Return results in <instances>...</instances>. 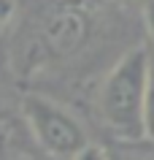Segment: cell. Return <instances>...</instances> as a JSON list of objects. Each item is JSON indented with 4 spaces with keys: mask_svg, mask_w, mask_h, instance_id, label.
<instances>
[{
    "mask_svg": "<svg viewBox=\"0 0 154 160\" xmlns=\"http://www.w3.org/2000/svg\"><path fill=\"white\" fill-rule=\"evenodd\" d=\"M73 160H105V149L97 147V144H86V147L78 152Z\"/></svg>",
    "mask_w": 154,
    "mask_h": 160,
    "instance_id": "8",
    "label": "cell"
},
{
    "mask_svg": "<svg viewBox=\"0 0 154 160\" xmlns=\"http://www.w3.org/2000/svg\"><path fill=\"white\" fill-rule=\"evenodd\" d=\"M22 119H25L30 136L49 155L60 160H73L89 144L84 125L65 106H60L46 95L38 92L25 95L22 98Z\"/></svg>",
    "mask_w": 154,
    "mask_h": 160,
    "instance_id": "2",
    "label": "cell"
},
{
    "mask_svg": "<svg viewBox=\"0 0 154 160\" xmlns=\"http://www.w3.org/2000/svg\"><path fill=\"white\" fill-rule=\"evenodd\" d=\"M105 160H154V141H114L105 149Z\"/></svg>",
    "mask_w": 154,
    "mask_h": 160,
    "instance_id": "4",
    "label": "cell"
},
{
    "mask_svg": "<svg viewBox=\"0 0 154 160\" xmlns=\"http://www.w3.org/2000/svg\"><path fill=\"white\" fill-rule=\"evenodd\" d=\"M152 52L138 46L130 49L105 73L97 90V114L116 141L146 138V92H149Z\"/></svg>",
    "mask_w": 154,
    "mask_h": 160,
    "instance_id": "1",
    "label": "cell"
},
{
    "mask_svg": "<svg viewBox=\"0 0 154 160\" xmlns=\"http://www.w3.org/2000/svg\"><path fill=\"white\" fill-rule=\"evenodd\" d=\"M16 17V0H0V33L8 30Z\"/></svg>",
    "mask_w": 154,
    "mask_h": 160,
    "instance_id": "7",
    "label": "cell"
},
{
    "mask_svg": "<svg viewBox=\"0 0 154 160\" xmlns=\"http://www.w3.org/2000/svg\"><path fill=\"white\" fill-rule=\"evenodd\" d=\"M143 22H146V30H149V38H152V49H154V0H149L143 8ZM154 54V52H152Z\"/></svg>",
    "mask_w": 154,
    "mask_h": 160,
    "instance_id": "9",
    "label": "cell"
},
{
    "mask_svg": "<svg viewBox=\"0 0 154 160\" xmlns=\"http://www.w3.org/2000/svg\"><path fill=\"white\" fill-rule=\"evenodd\" d=\"M92 33V14L84 0H62L43 25V46L54 57H70Z\"/></svg>",
    "mask_w": 154,
    "mask_h": 160,
    "instance_id": "3",
    "label": "cell"
},
{
    "mask_svg": "<svg viewBox=\"0 0 154 160\" xmlns=\"http://www.w3.org/2000/svg\"><path fill=\"white\" fill-rule=\"evenodd\" d=\"M19 136H22V130H19L16 119L11 114H6V111H0V155L14 149L19 144Z\"/></svg>",
    "mask_w": 154,
    "mask_h": 160,
    "instance_id": "5",
    "label": "cell"
},
{
    "mask_svg": "<svg viewBox=\"0 0 154 160\" xmlns=\"http://www.w3.org/2000/svg\"><path fill=\"white\" fill-rule=\"evenodd\" d=\"M146 138L154 141V54H152V68H149V92H146Z\"/></svg>",
    "mask_w": 154,
    "mask_h": 160,
    "instance_id": "6",
    "label": "cell"
}]
</instances>
